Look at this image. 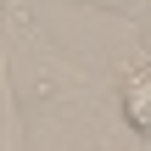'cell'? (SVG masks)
Masks as SVG:
<instances>
[{
    "label": "cell",
    "mask_w": 151,
    "mask_h": 151,
    "mask_svg": "<svg viewBox=\"0 0 151 151\" xmlns=\"http://www.w3.org/2000/svg\"><path fill=\"white\" fill-rule=\"evenodd\" d=\"M90 6H106V11H123L134 22H151V0H90Z\"/></svg>",
    "instance_id": "obj_2"
},
{
    "label": "cell",
    "mask_w": 151,
    "mask_h": 151,
    "mask_svg": "<svg viewBox=\"0 0 151 151\" xmlns=\"http://www.w3.org/2000/svg\"><path fill=\"white\" fill-rule=\"evenodd\" d=\"M118 112L140 140H151V62H134L118 78Z\"/></svg>",
    "instance_id": "obj_1"
}]
</instances>
